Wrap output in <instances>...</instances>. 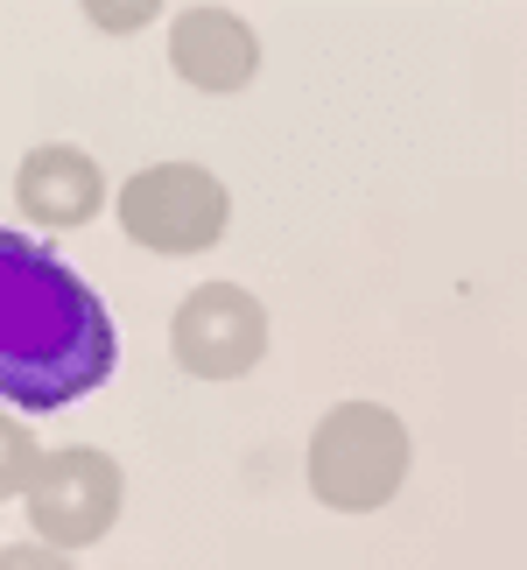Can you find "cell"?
<instances>
[{"label": "cell", "mask_w": 527, "mask_h": 570, "mask_svg": "<svg viewBox=\"0 0 527 570\" xmlns=\"http://www.w3.org/2000/svg\"><path fill=\"white\" fill-rule=\"evenodd\" d=\"M14 205H21L29 226L78 233V226H92L99 205H106V169L71 141H42L14 169Z\"/></svg>", "instance_id": "7"}, {"label": "cell", "mask_w": 527, "mask_h": 570, "mask_svg": "<svg viewBox=\"0 0 527 570\" xmlns=\"http://www.w3.org/2000/svg\"><path fill=\"white\" fill-rule=\"evenodd\" d=\"M408 423L380 402H338L324 423L310 430V493L324 500L331 514H372L401 493L408 479Z\"/></svg>", "instance_id": "2"}, {"label": "cell", "mask_w": 527, "mask_h": 570, "mask_svg": "<svg viewBox=\"0 0 527 570\" xmlns=\"http://www.w3.org/2000/svg\"><path fill=\"white\" fill-rule=\"evenodd\" d=\"M21 500H29V521H36L42 542H57V550H92L120 521L127 472H120V458H106L99 444H63V451H42V465H36Z\"/></svg>", "instance_id": "4"}, {"label": "cell", "mask_w": 527, "mask_h": 570, "mask_svg": "<svg viewBox=\"0 0 527 570\" xmlns=\"http://www.w3.org/2000/svg\"><path fill=\"white\" fill-rule=\"evenodd\" d=\"M169 71L211 99L247 92L260 78V36L232 8H183L169 21Z\"/></svg>", "instance_id": "6"}, {"label": "cell", "mask_w": 527, "mask_h": 570, "mask_svg": "<svg viewBox=\"0 0 527 570\" xmlns=\"http://www.w3.org/2000/svg\"><path fill=\"white\" fill-rule=\"evenodd\" d=\"M36 465H42V444L29 436V423H21V415H8V402H0V500L29 493Z\"/></svg>", "instance_id": "8"}, {"label": "cell", "mask_w": 527, "mask_h": 570, "mask_svg": "<svg viewBox=\"0 0 527 570\" xmlns=\"http://www.w3.org/2000/svg\"><path fill=\"white\" fill-rule=\"evenodd\" d=\"M169 353L197 381H239L268 360V303L247 282H197L169 317Z\"/></svg>", "instance_id": "5"}, {"label": "cell", "mask_w": 527, "mask_h": 570, "mask_svg": "<svg viewBox=\"0 0 527 570\" xmlns=\"http://www.w3.org/2000/svg\"><path fill=\"white\" fill-rule=\"evenodd\" d=\"M84 8V21H92L99 36H135V29H148V21L162 14V0H78Z\"/></svg>", "instance_id": "9"}, {"label": "cell", "mask_w": 527, "mask_h": 570, "mask_svg": "<svg viewBox=\"0 0 527 570\" xmlns=\"http://www.w3.org/2000/svg\"><path fill=\"white\" fill-rule=\"evenodd\" d=\"M113 360L120 332L78 268L0 226V402L21 415L71 409L106 387Z\"/></svg>", "instance_id": "1"}, {"label": "cell", "mask_w": 527, "mask_h": 570, "mask_svg": "<svg viewBox=\"0 0 527 570\" xmlns=\"http://www.w3.org/2000/svg\"><path fill=\"white\" fill-rule=\"evenodd\" d=\"M0 563L8 570H21V563L42 570V563H57V542H14V550H0Z\"/></svg>", "instance_id": "10"}, {"label": "cell", "mask_w": 527, "mask_h": 570, "mask_svg": "<svg viewBox=\"0 0 527 570\" xmlns=\"http://www.w3.org/2000/svg\"><path fill=\"white\" fill-rule=\"evenodd\" d=\"M232 226V190L205 163H156L120 184V233L148 254H211Z\"/></svg>", "instance_id": "3"}]
</instances>
